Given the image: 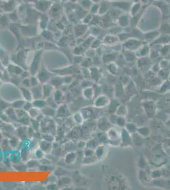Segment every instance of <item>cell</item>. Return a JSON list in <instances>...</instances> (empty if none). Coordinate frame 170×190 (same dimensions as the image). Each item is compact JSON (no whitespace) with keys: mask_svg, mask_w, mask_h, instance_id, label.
<instances>
[{"mask_svg":"<svg viewBox=\"0 0 170 190\" xmlns=\"http://www.w3.org/2000/svg\"><path fill=\"white\" fill-rule=\"evenodd\" d=\"M9 143L12 148L13 150H18V148H20V144L21 140L17 136H12L8 138Z\"/></svg>","mask_w":170,"mask_h":190,"instance_id":"30bf717a","label":"cell"},{"mask_svg":"<svg viewBox=\"0 0 170 190\" xmlns=\"http://www.w3.org/2000/svg\"><path fill=\"white\" fill-rule=\"evenodd\" d=\"M11 161L12 165L21 162L20 157V151L18 150H12L11 152Z\"/></svg>","mask_w":170,"mask_h":190,"instance_id":"9a60e30c","label":"cell"},{"mask_svg":"<svg viewBox=\"0 0 170 190\" xmlns=\"http://www.w3.org/2000/svg\"><path fill=\"white\" fill-rule=\"evenodd\" d=\"M43 99H47L52 96L55 91V88L50 83H45L42 85Z\"/></svg>","mask_w":170,"mask_h":190,"instance_id":"7a4b0ae2","label":"cell"},{"mask_svg":"<svg viewBox=\"0 0 170 190\" xmlns=\"http://www.w3.org/2000/svg\"><path fill=\"white\" fill-rule=\"evenodd\" d=\"M42 112L45 115V116L46 117L53 118L56 117L57 109L48 105H47L43 110H42Z\"/></svg>","mask_w":170,"mask_h":190,"instance_id":"ba28073f","label":"cell"},{"mask_svg":"<svg viewBox=\"0 0 170 190\" xmlns=\"http://www.w3.org/2000/svg\"><path fill=\"white\" fill-rule=\"evenodd\" d=\"M48 189H55L57 187V186L55 185V183H48V185L46 186Z\"/></svg>","mask_w":170,"mask_h":190,"instance_id":"d6a6232c","label":"cell"},{"mask_svg":"<svg viewBox=\"0 0 170 190\" xmlns=\"http://www.w3.org/2000/svg\"><path fill=\"white\" fill-rule=\"evenodd\" d=\"M53 97L56 101V103L59 105L60 104H62V103L64 101L65 99V95L62 90H57L54 92Z\"/></svg>","mask_w":170,"mask_h":190,"instance_id":"9c48e42d","label":"cell"},{"mask_svg":"<svg viewBox=\"0 0 170 190\" xmlns=\"http://www.w3.org/2000/svg\"><path fill=\"white\" fill-rule=\"evenodd\" d=\"M31 126L35 131H39L41 123L36 119H31Z\"/></svg>","mask_w":170,"mask_h":190,"instance_id":"603a6c76","label":"cell"},{"mask_svg":"<svg viewBox=\"0 0 170 190\" xmlns=\"http://www.w3.org/2000/svg\"><path fill=\"white\" fill-rule=\"evenodd\" d=\"M0 148L2 149V150L5 153L6 152H10L12 151V148H11L10 143H9V139L8 138H3L1 145H0Z\"/></svg>","mask_w":170,"mask_h":190,"instance_id":"5bb4252c","label":"cell"},{"mask_svg":"<svg viewBox=\"0 0 170 190\" xmlns=\"http://www.w3.org/2000/svg\"><path fill=\"white\" fill-rule=\"evenodd\" d=\"M38 148H39L46 154H49L53 151V142L42 139L39 141Z\"/></svg>","mask_w":170,"mask_h":190,"instance_id":"3957f363","label":"cell"},{"mask_svg":"<svg viewBox=\"0 0 170 190\" xmlns=\"http://www.w3.org/2000/svg\"><path fill=\"white\" fill-rule=\"evenodd\" d=\"M20 161L26 163L29 159H31V150H20Z\"/></svg>","mask_w":170,"mask_h":190,"instance_id":"4fadbf2b","label":"cell"},{"mask_svg":"<svg viewBox=\"0 0 170 190\" xmlns=\"http://www.w3.org/2000/svg\"><path fill=\"white\" fill-rule=\"evenodd\" d=\"M32 103L34 107H36L41 110H43L44 108H45L48 105L46 100L43 98L33 100Z\"/></svg>","mask_w":170,"mask_h":190,"instance_id":"8fae6325","label":"cell"},{"mask_svg":"<svg viewBox=\"0 0 170 190\" xmlns=\"http://www.w3.org/2000/svg\"><path fill=\"white\" fill-rule=\"evenodd\" d=\"M22 84L24 87H31V83H30V78L27 77L25 79H23L22 80Z\"/></svg>","mask_w":170,"mask_h":190,"instance_id":"4dcf8cb0","label":"cell"},{"mask_svg":"<svg viewBox=\"0 0 170 190\" xmlns=\"http://www.w3.org/2000/svg\"><path fill=\"white\" fill-rule=\"evenodd\" d=\"M5 112L8 115V116L10 118V119L14 120V118L18 120L17 116H16V113H15V109H14L12 106H10L8 108L5 110Z\"/></svg>","mask_w":170,"mask_h":190,"instance_id":"44dd1931","label":"cell"},{"mask_svg":"<svg viewBox=\"0 0 170 190\" xmlns=\"http://www.w3.org/2000/svg\"><path fill=\"white\" fill-rule=\"evenodd\" d=\"M71 179L68 178L67 177H62L60 179H58L57 181V185L58 187H62L64 188L69 185L70 184Z\"/></svg>","mask_w":170,"mask_h":190,"instance_id":"ffe728a7","label":"cell"},{"mask_svg":"<svg viewBox=\"0 0 170 190\" xmlns=\"http://www.w3.org/2000/svg\"><path fill=\"white\" fill-rule=\"evenodd\" d=\"M41 112H42V110L33 106L28 112V113L31 119H36V117Z\"/></svg>","mask_w":170,"mask_h":190,"instance_id":"d6986e66","label":"cell"},{"mask_svg":"<svg viewBox=\"0 0 170 190\" xmlns=\"http://www.w3.org/2000/svg\"><path fill=\"white\" fill-rule=\"evenodd\" d=\"M3 138V136H2V134L0 133V145H1V142H2V141Z\"/></svg>","mask_w":170,"mask_h":190,"instance_id":"e575fe53","label":"cell"},{"mask_svg":"<svg viewBox=\"0 0 170 190\" xmlns=\"http://www.w3.org/2000/svg\"><path fill=\"white\" fill-rule=\"evenodd\" d=\"M77 158L76 153L71 152H68L64 157V162L66 164H72L76 161Z\"/></svg>","mask_w":170,"mask_h":190,"instance_id":"7c38bea8","label":"cell"},{"mask_svg":"<svg viewBox=\"0 0 170 190\" xmlns=\"http://www.w3.org/2000/svg\"><path fill=\"white\" fill-rule=\"evenodd\" d=\"M4 159V152L2 150V149L0 148V163L3 162Z\"/></svg>","mask_w":170,"mask_h":190,"instance_id":"836d02e7","label":"cell"},{"mask_svg":"<svg viewBox=\"0 0 170 190\" xmlns=\"http://www.w3.org/2000/svg\"><path fill=\"white\" fill-rule=\"evenodd\" d=\"M73 119L74 121L76 122V123L77 124H81L83 123V117L82 115H81L79 113H76L73 115Z\"/></svg>","mask_w":170,"mask_h":190,"instance_id":"4316f807","label":"cell"},{"mask_svg":"<svg viewBox=\"0 0 170 190\" xmlns=\"http://www.w3.org/2000/svg\"><path fill=\"white\" fill-rule=\"evenodd\" d=\"M54 167L51 165H42L41 164L38 168L39 171H52L53 170Z\"/></svg>","mask_w":170,"mask_h":190,"instance_id":"484cf974","label":"cell"},{"mask_svg":"<svg viewBox=\"0 0 170 190\" xmlns=\"http://www.w3.org/2000/svg\"><path fill=\"white\" fill-rule=\"evenodd\" d=\"M31 91L33 97V100L43 98L42 86L39 84L35 87H31Z\"/></svg>","mask_w":170,"mask_h":190,"instance_id":"8992f818","label":"cell"},{"mask_svg":"<svg viewBox=\"0 0 170 190\" xmlns=\"http://www.w3.org/2000/svg\"><path fill=\"white\" fill-rule=\"evenodd\" d=\"M23 70L21 67H20L19 66H16L15 67V72L14 73L16 74V75H18V76H20L21 74H22L23 72Z\"/></svg>","mask_w":170,"mask_h":190,"instance_id":"1f68e13d","label":"cell"},{"mask_svg":"<svg viewBox=\"0 0 170 190\" xmlns=\"http://www.w3.org/2000/svg\"><path fill=\"white\" fill-rule=\"evenodd\" d=\"M20 94H21L22 98L26 101H33V97L31 91V89H28L27 87H20L19 88Z\"/></svg>","mask_w":170,"mask_h":190,"instance_id":"5b68a950","label":"cell"},{"mask_svg":"<svg viewBox=\"0 0 170 190\" xmlns=\"http://www.w3.org/2000/svg\"><path fill=\"white\" fill-rule=\"evenodd\" d=\"M2 76H3L1 72H0V79H1L2 78Z\"/></svg>","mask_w":170,"mask_h":190,"instance_id":"d590c367","label":"cell"},{"mask_svg":"<svg viewBox=\"0 0 170 190\" xmlns=\"http://www.w3.org/2000/svg\"><path fill=\"white\" fill-rule=\"evenodd\" d=\"M58 179L57 178V176L55 174H51L48 176V183H57V181H58Z\"/></svg>","mask_w":170,"mask_h":190,"instance_id":"83f0119b","label":"cell"},{"mask_svg":"<svg viewBox=\"0 0 170 190\" xmlns=\"http://www.w3.org/2000/svg\"><path fill=\"white\" fill-rule=\"evenodd\" d=\"M36 77L39 79L40 83L43 84L45 83H47L48 81L52 77L50 72H48L45 69H42V70H39Z\"/></svg>","mask_w":170,"mask_h":190,"instance_id":"277c9868","label":"cell"},{"mask_svg":"<svg viewBox=\"0 0 170 190\" xmlns=\"http://www.w3.org/2000/svg\"><path fill=\"white\" fill-rule=\"evenodd\" d=\"M15 113H16V116L17 119H21L22 117H24L25 115H28V112H27L25 110H24L23 108H20V109H16L15 110Z\"/></svg>","mask_w":170,"mask_h":190,"instance_id":"cb8c5ba5","label":"cell"},{"mask_svg":"<svg viewBox=\"0 0 170 190\" xmlns=\"http://www.w3.org/2000/svg\"><path fill=\"white\" fill-rule=\"evenodd\" d=\"M29 78H30V83H31V87L37 86L41 84L39 79H38L36 76H32L29 77Z\"/></svg>","mask_w":170,"mask_h":190,"instance_id":"d4e9b609","label":"cell"},{"mask_svg":"<svg viewBox=\"0 0 170 190\" xmlns=\"http://www.w3.org/2000/svg\"><path fill=\"white\" fill-rule=\"evenodd\" d=\"M41 139L52 142H53L55 140V138L53 134L47 133H43L42 134V136H41Z\"/></svg>","mask_w":170,"mask_h":190,"instance_id":"7402d4cb","label":"cell"},{"mask_svg":"<svg viewBox=\"0 0 170 190\" xmlns=\"http://www.w3.org/2000/svg\"><path fill=\"white\" fill-rule=\"evenodd\" d=\"M26 165H27V167H28V169H35L36 168H38V169L39 168L40 165V163H39V160L38 159H31L26 162Z\"/></svg>","mask_w":170,"mask_h":190,"instance_id":"2e32d148","label":"cell"},{"mask_svg":"<svg viewBox=\"0 0 170 190\" xmlns=\"http://www.w3.org/2000/svg\"><path fill=\"white\" fill-rule=\"evenodd\" d=\"M32 107H33L32 101H25V102L24 106H23V109L28 112Z\"/></svg>","mask_w":170,"mask_h":190,"instance_id":"f546056e","label":"cell"},{"mask_svg":"<svg viewBox=\"0 0 170 190\" xmlns=\"http://www.w3.org/2000/svg\"><path fill=\"white\" fill-rule=\"evenodd\" d=\"M83 94L85 98H91L92 96V90L91 88H86L83 91Z\"/></svg>","mask_w":170,"mask_h":190,"instance_id":"f1b7e54d","label":"cell"},{"mask_svg":"<svg viewBox=\"0 0 170 190\" xmlns=\"http://www.w3.org/2000/svg\"><path fill=\"white\" fill-rule=\"evenodd\" d=\"M17 136L20 138V140L25 139L28 138V126H18L16 129Z\"/></svg>","mask_w":170,"mask_h":190,"instance_id":"52a82bcc","label":"cell"},{"mask_svg":"<svg viewBox=\"0 0 170 190\" xmlns=\"http://www.w3.org/2000/svg\"><path fill=\"white\" fill-rule=\"evenodd\" d=\"M25 102V101L24 99L21 100H17L12 101L11 104V106H12L14 109H20V108H23Z\"/></svg>","mask_w":170,"mask_h":190,"instance_id":"e0dca14e","label":"cell"},{"mask_svg":"<svg viewBox=\"0 0 170 190\" xmlns=\"http://www.w3.org/2000/svg\"><path fill=\"white\" fill-rule=\"evenodd\" d=\"M71 115L68 106L65 104H60L57 108L56 117L64 119L68 117Z\"/></svg>","mask_w":170,"mask_h":190,"instance_id":"6da1fadb","label":"cell"},{"mask_svg":"<svg viewBox=\"0 0 170 190\" xmlns=\"http://www.w3.org/2000/svg\"><path fill=\"white\" fill-rule=\"evenodd\" d=\"M33 152V155H34V157H35L36 159H38V160H41L43 159L44 157H45V155H46V153L42 151V150L39 148H38L36 149H35V150H32Z\"/></svg>","mask_w":170,"mask_h":190,"instance_id":"ac0fdd59","label":"cell"}]
</instances>
